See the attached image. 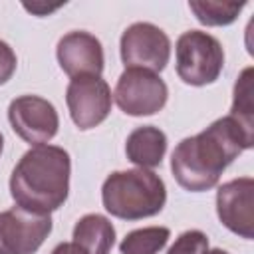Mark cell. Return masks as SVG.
Masks as SVG:
<instances>
[{
	"mask_svg": "<svg viewBox=\"0 0 254 254\" xmlns=\"http://www.w3.org/2000/svg\"><path fill=\"white\" fill-rule=\"evenodd\" d=\"M252 147L254 133L226 115L212 121L198 135L183 139L171 155V171L185 190L202 192L212 189L222 171Z\"/></svg>",
	"mask_w": 254,
	"mask_h": 254,
	"instance_id": "6da1fadb",
	"label": "cell"
},
{
	"mask_svg": "<svg viewBox=\"0 0 254 254\" xmlns=\"http://www.w3.org/2000/svg\"><path fill=\"white\" fill-rule=\"evenodd\" d=\"M69 153L56 145H36L22 155L10 177V194L16 206L50 214L69 194Z\"/></svg>",
	"mask_w": 254,
	"mask_h": 254,
	"instance_id": "7a4b0ae2",
	"label": "cell"
},
{
	"mask_svg": "<svg viewBox=\"0 0 254 254\" xmlns=\"http://www.w3.org/2000/svg\"><path fill=\"white\" fill-rule=\"evenodd\" d=\"M101 200L111 216L121 220H141L163 210L167 189L163 179L149 169L115 171L103 181Z\"/></svg>",
	"mask_w": 254,
	"mask_h": 254,
	"instance_id": "3957f363",
	"label": "cell"
},
{
	"mask_svg": "<svg viewBox=\"0 0 254 254\" xmlns=\"http://www.w3.org/2000/svg\"><path fill=\"white\" fill-rule=\"evenodd\" d=\"M177 75L194 87L218 79L224 67V50L220 42L200 30H189L177 40Z\"/></svg>",
	"mask_w": 254,
	"mask_h": 254,
	"instance_id": "277c9868",
	"label": "cell"
},
{
	"mask_svg": "<svg viewBox=\"0 0 254 254\" xmlns=\"http://www.w3.org/2000/svg\"><path fill=\"white\" fill-rule=\"evenodd\" d=\"M119 52L127 69L133 67L159 73L169 64L171 40L159 26L151 22H135L121 34Z\"/></svg>",
	"mask_w": 254,
	"mask_h": 254,
	"instance_id": "5b68a950",
	"label": "cell"
},
{
	"mask_svg": "<svg viewBox=\"0 0 254 254\" xmlns=\"http://www.w3.org/2000/svg\"><path fill=\"white\" fill-rule=\"evenodd\" d=\"M113 97L123 113L131 117H145L155 115L165 107L169 87L157 73L129 67L119 75Z\"/></svg>",
	"mask_w": 254,
	"mask_h": 254,
	"instance_id": "8992f818",
	"label": "cell"
},
{
	"mask_svg": "<svg viewBox=\"0 0 254 254\" xmlns=\"http://www.w3.org/2000/svg\"><path fill=\"white\" fill-rule=\"evenodd\" d=\"M111 89L101 75L71 77L65 89V103L71 121L81 129H93L103 123L111 111Z\"/></svg>",
	"mask_w": 254,
	"mask_h": 254,
	"instance_id": "52a82bcc",
	"label": "cell"
},
{
	"mask_svg": "<svg viewBox=\"0 0 254 254\" xmlns=\"http://www.w3.org/2000/svg\"><path fill=\"white\" fill-rule=\"evenodd\" d=\"M8 121L14 133L30 145H46L56 137L60 117L56 107L38 95H20L8 107Z\"/></svg>",
	"mask_w": 254,
	"mask_h": 254,
	"instance_id": "ba28073f",
	"label": "cell"
},
{
	"mask_svg": "<svg viewBox=\"0 0 254 254\" xmlns=\"http://www.w3.org/2000/svg\"><path fill=\"white\" fill-rule=\"evenodd\" d=\"M52 232L50 214H34L20 206L0 212V254H34Z\"/></svg>",
	"mask_w": 254,
	"mask_h": 254,
	"instance_id": "9c48e42d",
	"label": "cell"
},
{
	"mask_svg": "<svg viewBox=\"0 0 254 254\" xmlns=\"http://www.w3.org/2000/svg\"><path fill=\"white\" fill-rule=\"evenodd\" d=\"M216 214L220 222L234 234L254 238V179L240 177L218 187Z\"/></svg>",
	"mask_w": 254,
	"mask_h": 254,
	"instance_id": "30bf717a",
	"label": "cell"
},
{
	"mask_svg": "<svg viewBox=\"0 0 254 254\" xmlns=\"http://www.w3.org/2000/svg\"><path fill=\"white\" fill-rule=\"evenodd\" d=\"M56 56L60 62V67L69 75V77H79V75H101L105 56L101 42L89 34V32H69L60 38Z\"/></svg>",
	"mask_w": 254,
	"mask_h": 254,
	"instance_id": "8fae6325",
	"label": "cell"
},
{
	"mask_svg": "<svg viewBox=\"0 0 254 254\" xmlns=\"http://www.w3.org/2000/svg\"><path fill=\"white\" fill-rule=\"evenodd\" d=\"M127 159L139 169H155L167 153V135L155 125H143L129 133L125 141Z\"/></svg>",
	"mask_w": 254,
	"mask_h": 254,
	"instance_id": "7c38bea8",
	"label": "cell"
},
{
	"mask_svg": "<svg viewBox=\"0 0 254 254\" xmlns=\"http://www.w3.org/2000/svg\"><path fill=\"white\" fill-rule=\"evenodd\" d=\"M73 244L85 254H111L115 244V228L101 214H85L73 226Z\"/></svg>",
	"mask_w": 254,
	"mask_h": 254,
	"instance_id": "4fadbf2b",
	"label": "cell"
},
{
	"mask_svg": "<svg viewBox=\"0 0 254 254\" xmlns=\"http://www.w3.org/2000/svg\"><path fill=\"white\" fill-rule=\"evenodd\" d=\"M171 238L167 226H145L131 230L119 244L121 254H159Z\"/></svg>",
	"mask_w": 254,
	"mask_h": 254,
	"instance_id": "5bb4252c",
	"label": "cell"
},
{
	"mask_svg": "<svg viewBox=\"0 0 254 254\" xmlns=\"http://www.w3.org/2000/svg\"><path fill=\"white\" fill-rule=\"evenodd\" d=\"M244 2H208V0H192L189 8L196 16V20L204 26H228L242 12Z\"/></svg>",
	"mask_w": 254,
	"mask_h": 254,
	"instance_id": "9a60e30c",
	"label": "cell"
},
{
	"mask_svg": "<svg viewBox=\"0 0 254 254\" xmlns=\"http://www.w3.org/2000/svg\"><path fill=\"white\" fill-rule=\"evenodd\" d=\"M232 119H236L246 131L254 133V103H252V67H246L236 83H234V97H232V109L228 113Z\"/></svg>",
	"mask_w": 254,
	"mask_h": 254,
	"instance_id": "2e32d148",
	"label": "cell"
},
{
	"mask_svg": "<svg viewBox=\"0 0 254 254\" xmlns=\"http://www.w3.org/2000/svg\"><path fill=\"white\" fill-rule=\"evenodd\" d=\"M208 250V236L200 230L183 232L175 244L167 250V254H204Z\"/></svg>",
	"mask_w": 254,
	"mask_h": 254,
	"instance_id": "e0dca14e",
	"label": "cell"
},
{
	"mask_svg": "<svg viewBox=\"0 0 254 254\" xmlns=\"http://www.w3.org/2000/svg\"><path fill=\"white\" fill-rule=\"evenodd\" d=\"M16 64H18V60H16L14 50L6 42L0 40V85H4L14 75Z\"/></svg>",
	"mask_w": 254,
	"mask_h": 254,
	"instance_id": "ac0fdd59",
	"label": "cell"
},
{
	"mask_svg": "<svg viewBox=\"0 0 254 254\" xmlns=\"http://www.w3.org/2000/svg\"><path fill=\"white\" fill-rule=\"evenodd\" d=\"M52 254H85V252L73 242H62L52 250Z\"/></svg>",
	"mask_w": 254,
	"mask_h": 254,
	"instance_id": "d6986e66",
	"label": "cell"
},
{
	"mask_svg": "<svg viewBox=\"0 0 254 254\" xmlns=\"http://www.w3.org/2000/svg\"><path fill=\"white\" fill-rule=\"evenodd\" d=\"M204 254H228L226 250H222V248H212V250H206Z\"/></svg>",
	"mask_w": 254,
	"mask_h": 254,
	"instance_id": "ffe728a7",
	"label": "cell"
},
{
	"mask_svg": "<svg viewBox=\"0 0 254 254\" xmlns=\"http://www.w3.org/2000/svg\"><path fill=\"white\" fill-rule=\"evenodd\" d=\"M2 149H4V137H2V133H0V155H2Z\"/></svg>",
	"mask_w": 254,
	"mask_h": 254,
	"instance_id": "44dd1931",
	"label": "cell"
}]
</instances>
